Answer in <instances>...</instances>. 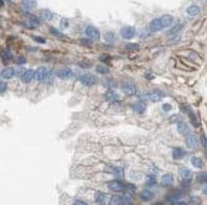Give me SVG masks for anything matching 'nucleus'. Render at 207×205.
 <instances>
[{"label": "nucleus", "mask_w": 207, "mask_h": 205, "mask_svg": "<svg viewBox=\"0 0 207 205\" xmlns=\"http://www.w3.org/2000/svg\"><path fill=\"white\" fill-rule=\"evenodd\" d=\"M84 34H86V37H87L88 40H90V41H96V40H98L99 36H100L99 30L97 29V27L92 26V25H89V26L86 27V29H84Z\"/></svg>", "instance_id": "nucleus-1"}, {"label": "nucleus", "mask_w": 207, "mask_h": 205, "mask_svg": "<svg viewBox=\"0 0 207 205\" xmlns=\"http://www.w3.org/2000/svg\"><path fill=\"white\" fill-rule=\"evenodd\" d=\"M108 189L112 190V192H115V193H119V192H123L124 189H126V185H124L122 182L119 181H110L108 183Z\"/></svg>", "instance_id": "nucleus-2"}, {"label": "nucleus", "mask_w": 207, "mask_h": 205, "mask_svg": "<svg viewBox=\"0 0 207 205\" xmlns=\"http://www.w3.org/2000/svg\"><path fill=\"white\" fill-rule=\"evenodd\" d=\"M120 35L125 40H132L136 35V31H135L134 27H132V26H125V27H123V29L120 30Z\"/></svg>", "instance_id": "nucleus-3"}, {"label": "nucleus", "mask_w": 207, "mask_h": 205, "mask_svg": "<svg viewBox=\"0 0 207 205\" xmlns=\"http://www.w3.org/2000/svg\"><path fill=\"white\" fill-rule=\"evenodd\" d=\"M48 77H50V72L46 67H40L36 69V79L38 82H45L48 79Z\"/></svg>", "instance_id": "nucleus-4"}, {"label": "nucleus", "mask_w": 207, "mask_h": 205, "mask_svg": "<svg viewBox=\"0 0 207 205\" xmlns=\"http://www.w3.org/2000/svg\"><path fill=\"white\" fill-rule=\"evenodd\" d=\"M186 146L189 148H191V149H196L199 147V140H197V137H196L195 133H191L190 132L186 136Z\"/></svg>", "instance_id": "nucleus-5"}, {"label": "nucleus", "mask_w": 207, "mask_h": 205, "mask_svg": "<svg viewBox=\"0 0 207 205\" xmlns=\"http://www.w3.org/2000/svg\"><path fill=\"white\" fill-rule=\"evenodd\" d=\"M80 82L83 84V85H87V87H90V85H93L96 82H97V78L94 77V75H92V74H83V75H81L80 77Z\"/></svg>", "instance_id": "nucleus-6"}, {"label": "nucleus", "mask_w": 207, "mask_h": 205, "mask_svg": "<svg viewBox=\"0 0 207 205\" xmlns=\"http://www.w3.org/2000/svg\"><path fill=\"white\" fill-rule=\"evenodd\" d=\"M149 30H150L151 32H158V31L164 30V26H163V24H161L160 18L154 19V20L150 21V24H149Z\"/></svg>", "instance_id": "nucleus-7"}, {"label": "nucleus", "mask_w": 207, "mask_h": 205, "mask_svg": "<svg viewBox=\"0 0 207 205\" xmlns=\"http://www.w3.org/2000/svg\"><path fill=\"white\" fill-rule=\"evenodd\" d=\"M165 97V94L161 91V90H153V91H150L149 94H148V99L149 100H151V101H154V103H158V101H160L163 98Z\"/></svg>", "instance_id": "nucleus-8"}, {"label": "nucleus", "mask_w": 207, "mask_h": 205, "mask_svg": "<svg viewBox=\"0 0 207 205\" xmlns=\"http://www.w3.org/2000/svg\"><path fill=\"white\" fill-rule=\"evenodd\" d=\"M181 198H182V193H181V190H175V192L167 194L165 200L169 201V203H177V201H180Z\"/></svg>", "instance_id": "nucleus-9"}, {"label": "nucleus", "mask_w": 207, "mask_h": 205, "mask_svg": "<svg viewBox=\"0 0 207 205\" xmlns=\"http://www.w3.org/2000/svg\"><path fill=\"white\" fill-rule=\"evenodd\" d=\"M122 89L126 95H133L136 91V88H135L133 82H125V83L122 85Z\"/></svg>", "instance_id": "nucleus-10"}, {"label": "nucleus", "mask_w": 207, "mask_h": 205, "mask_svg": "<svg viewBox=\"0 0 207 205\" xmlns=\"http://www.w3.org/2000/svg\"><path fill=\"white\" fill-rule=\"evenodd\" d=\"M35 77H36V71H34V69H28L26 72L22 74L21 82H22V83H25V84H28V83H30V82H31Z\"/></svg>", "instance_id": "nucleus-11"}, {"label": "nucleus", "mask_w": 207, "mask_h": 205, "mask_svg": "<svg viewBox=\"0 0 207 205\" xmlns=\"http://www.w3.org/2000/svg\"><path fill=\"white\" fill-rule=\"evenodd\" d=\"M15 74H16V69L15 68H12V67H6L2 71V77L5 78V79H10Z\"/></svg>", "instance_id": "nucleus-12"}, {"label": "nucleus", "mask_w": 207, "mask_h": 205, "mask_svg": "<svg viewBox=\"0 0 207 205\" xmlns=\"http://www.w3.org/2000/svg\"><path fill=\"white\" fill-rule=\"evenodd\" d=\"M73 75V72L70 69V68H63V69H60L57 72V77L60 79H68Z\"/></svg>", "instance_id": "nucleus-13"}, {"label": "nucleus", "mask_w": 207, "mask_h": 205, "mask_svg": "<svg viewBox=\"0 0 207 205\" xmlns=\"http://www.w3.org/2000/svg\"><path fill=\"white\" fill-rule=\"evenodd\" d=\"M179 175H180L181 179H191L192 172L189 168H186V167H181L179 169Z\"/></svg>", "instance_id": "nucleus-14"}, {"label": "nucleus", "mask_w": 207, "mask_h": 205, "mask_svg": "<svg viewBox=\"0 0 207 205\" xmlns=\"http://www.w3.org/2000/svg\"><path fill=\"white\" fill-rule=\"evenodd\" d=\"M185 156H186V151H185V149H182L181 147H175L172 149V157H174V159H181V158H184Z\"/></svg>", "instance_id": "nucleus-15"}, {"label": "nucleus", "mask_w": 207, "mask_h": 205, "mask_svg": "<svg viewBox=\"0 0 207 205\" xmlns=\"http://www.w3.org/2000/svg\"><path fill=\"white\" fill-rule=\"evenodd\" d=\"M160 20H161V24L164 26V29H166V27H170L172 25V22H174V18L171 15H167V14H166V15H163L160 18Z\"/></svg>", "instance_id": "nucleus-16"}, {"label": "nucleus", "mask_w": 207, "mask_h": 205, "mask_svg": "<svg viewBox=\"0 0 207 205\" xmlns=\"http://www.w3.org/2000/svg\"><path fill=\"white\" fill-rule=\"evenodd\" d=\"M132 107H133L134 113H136V114H143V113H145V110H146V105H145L144 103H140V101L134 103Z\"/></svg>", "instance_id": "nucleus-17"}, {"label": "nucleus", "mask_w": 207, "mask_h": 205, "mask_svg": "<svg viewBox=\"0 0 207 205\" xmlns=\"http://www.w3.org/2000/svg\"><path fill=\"white\" fill-rule=\"evenodd\" d=\"M174 183V178L171 174H164L161 177V185L163 187H171Z\"/></svg>", "instance_id": "nucleus-18"}, {"label": "nucleus", "mask_w": 207, "mask_h": 205, "mask_svg": "<svg viewBox=\"0 0 207 205\" xmlns=\"http://www.w3.org/2000/svg\"><path fill=\"white\" fill-rule=\"evenodd\" d=\"M177 131H179L181 135H184V136H187V135L190 133L189 127H187V125L185 124L184 121H179V122H177Z\"/></svg>", "instance_id": "nucleus-19"}, {"label": "nucleus", "mask_w": 207, "mask_h": 205, "mask_svg": "<svg viewBox=\"0 0 207 205\" xmlns=\"http://www.w3.org/2000/svg\"><path fill=\"white\" fill-rule=\"evenodd\" d=\"M36 6V0H22V9L25 11H30Z\"/></svg>", "instance_id": "nucleus-20"}, {"label": "nucleus", "mask_w": 207, "mask_h": 205, "mask_svg": "<svg viewBox=\"0 0 207 205\" xmlns=\"http://www.w3.org/2000/svg\"><path fill=\"white\" fill-rule=\"evenodd\" d=\"M106 99H107L109 103H114V101L119 100V95L115 93L114 90H108V91L106 93Z\"/></svg>", "instance_id": "nucleus-21"}, {"label": "nucleus", "mask_w": 207, "mask_h": 205, "mask_svg": "<svg viewBox=\"0 0 207 205\" xmlns=\"http://www.w3.org/2000/svg\"><path fill=\"white\" fill-rule=\"evenodd\" d=\"M186 14L189 16H196L200 14V6L197 5H190L187 9H186Z\"/></svg>", "instance_id": "nucleus-22"}, {"label": "nucleus", "mask_w": 207, "mask_h": 205, "mask_svg": "<svg viewBox=\"0 0 207 205\" xmlns=\"http://www.w3.org/2000/svg\"><path fill=\"white\" fill-rule=\"evenodd\" d=\"M124 204H125L124 198L120 195H114L109 200V205H124Z\"/></svg>", "instance_id": "nucleus-23"}, {"label": "nucleus", "mask_w": 207, "mask_h": 205, "mask_svg": "<svg viewBox=\"0 0 207 205\" xmlns=\"http://www.w3.org/2000/svg\"><path fill=\"white\" fill-rule=\"evenodd\" d=\"M40 18L44 20V21H51L54 19V14L51 12L50 10H41L40 12Z\"/></svg>", "instance_id": "nucleus-24"}, {"label": "nucleus", "mask_w": 207, "mask_h": 205, "mask_svg": "<svg viewBox=\"0 0 207 205\" xmlns=\"http://www.w3.org/2000/svg\"><path fill=\"white\" fill-rule=\"evenodd\" d=\"M140 198H141V200H144V201H150L153 198H154V194H153V192H150V190H141V193H140Z\"/></svg>", "instance_id": "nucleus-25"}, {"label": "nucleus", "mask_w": 207, "mask_h": 205, "mask_svg": "<svg viewBox=\"0 0 207 205\" xmlns=\"http://www.w3.org/2000/svg\"><path fill=\"white\" fill-rule=\"evenodd\" d=\"M191 165L195 167V168H197V169H201V168L203 167V163H202L201 158H199V157H196V156L191 157Z\"/></svg>", "instance_id": "nucleus-26"}, {"label": "nucleus", "mask_w": 207, "mask_h": 205, "mask_svg": "<svg viewBox=\"0 0 207 205\" xmlns=\"http://www.w3.org/2000/svg\"><path fill=\"white\" fill-rule=\"evenodd\" d=\"M96 201L99 203V204H103L106 200H107V194L106 193H102V192H97L96 193Z\"/></svg>", "instance_id": "nucleus-27"}, {"label": "nucleus", "mask_w": 207, "mask_h": 205, "mask_svg": "<svg viewBox=\"0 0 207 205\" xmlns=\"http://www.w3.org/2000/svg\"><path fill=\"white\" fill-rule=\"evenodd\" d=\"M110 171H112L110 173H113L115 177H123V174H124L123 168H120V167H112Z\"/></svg>", "instance_id": "nucleus-28"}, {"label": "nucleus", "mask_w": 207, "mask_h": 205, "mask_svg": "<svg viewBox=\"0 0 207 205\" xmlns=\"http://www.w3.org/2000/svg\"><path fill=\"white\" fill-rule=\"evenodd\" d=\"M145 184L148 187H154L155 184H156V179H155V177L154 175H148L146 181H145Z\"/></svg>", "instance_id": "nucleus-29"}, {"label": "nucleus", "mask_w": 207, "mask_h": 205, "mask_svg": "<svg viewBox=\"0 0 207 205\" xmlns=\"http://www.w3.org/2000/svg\"><path fill=\"white\" fill-rule=\"evenodd\" d=\"M97 72L98 73H100V74H108L109 73V68L108 67H106V66H103V64H100V66H97Z\"/></svg>", "instance_id": "nucleus-30"}, {"label": "nucleus", "mask_w": 207, "mask_h": 205, "mask_svg": "<svg viewBox=\"0 0 207 205\" xmlns=\"http://www.w3.org/2000/svg\"><path fill=\"white\" fill-rule=\"evenodd\" d=\"M26 15L29 16V21H30V22H32L35 26H37L38 24H40V20H38V18H37V16H35L34 14H29V12H26Z\"/></svg>", "instance_id": "nucleus-31"}, {"label": "nucleus", "mask_w": 207, "mask_h": 205, "mask_svg": "<svg viewBox=\"0 0 207 205\" xmlns=\"http://www.w3.org/2000/svg\"><path fill=\"white\" fill-rule=\"evenodd\" d=\"M123 198H124V201H125V204H130V203H133V200H134L132 192H126V193L123 195Z\"/></svg>", "instance_id": "nucleus-32"}, {"label": "nucleus", "mask_w": 207, "mask_h": 205, "mask_svg": "<svg viewBox=\"0 0 207 205\" xmlns=\"http://www.w3.org/2000/svg\"><path fill=\"white\" fill-rule=\"evenodd\" d=\"M200 142H201V146L203 147L205 153H206V156H207V137H206L205 133H201V140H200Z\"/></svg>", "instance_id": "nucleus-33"}, {"label": "nucleus", "mask_w": 207, "mask_h": 205, "mask_svg": "<svg viewBox=\"0 0 207 205\" xmlns=\"http://www.w3.org/2000/svg\"><path fill=\"white\" fill-rule=\"evenodd\" d=\"M197 181L200 183H207V172H201L197 175Z\"/></svg>", "instance_id": "nucleus-34"}, {"label": "nucleus", "mask_w": 207, "mask_h": 205, "mask_svg": "<svg viewBox=\"0 0 207 205\" xmlns=\"http://www.w3.org/2000/svg\"><path fill=\"white\" fill-rule=\"evenodd\" d=\"M104 40L107 41V42L112 43L113 41L115 40V35H114V32H107V34H104Z\"/></svg>", "instance_id": "nucleus-35"}, {"label": "nucleus", "mask_w": 207, "mask_h": 205, "mask_svg": "<svg viewBox=\"0 0 207 205\" xmlns=\"http://www.w3.org/2000/svg\"><path fill=\"white\" fill-rule=\"evenodd\" d=\"M181 27H182V25H181V24L175 25V26H172V27H171V30H170L169 32H167V34H169V35H176V34L181 30Z\"/></svg>", "instance_id": "nucleus-36"}, {"label": "nucleus", "mask_w": 207, "mask_h": 205, "mask_svg": "<svg viewBox=\"0 0 207 205\" xmlns=\"http://www.w3.org/2000/svg\"><path fill=\"white\" fill-rule=\"evenodd\" d=\"M190 205H201V199L199 197H191L189 200Z\"/></svg>", "instance_id": "nucleus-37"}, {"label": "nucleus", "mask_w": 207, "mask_h": 205, "mask_svg": "<svg viewBox=\"0 0 207 205\" xmlns=\"http://www.w3.org/2000/svg\"><path fill=\"white\" fill-rule=\"evenodd\" d=\"M125 48H126V50H132V51H136V50L140 48V46L136 45V43H128V45L125 46Z\"/></svg>", "instance_id": "nucleus-38"}, {"label": "nucleus", "mask_w": 207, "mask_h": 205, "mask_svg": "<svg viewBox=\"0 0 207 205\" xmlns=\"http://www.w3.org/2000/svg\"><path fill=\"white\" fill-rule=\"evenodd\" d=\"M67 27H68V20L62 19L61 20V29L63 30V29H67Z\"/></svg>", "instance_id": "nucleus-39"}, {"label": "nucleus", "mask_w": 207, "mask_h": 205, "mask_svg": "<svg viewBox=\"0 0 207 205\" xmlns=\"http://www.w3.org/2000/svg\"><path fill=\"white\" fill-rule=\"evenodd\" d=\"M5 90H6V83L5 82H2V83H0V93H5Z\"/></svg>", "instance_id": "nucleus-40"}, {"label": "nucleus", "mask_w": 207, "mask_h": 205, "mask_svg": "<svg viewBox=\"0 0 207 205\" xmlns=\"http://www.w3.org/2000/svg\"><path fill=\"white\" fill-rule=\"evenodd\" d=\"M163 110L164 111H171V105L170 104H164L163 105Z\"/></svg>", "instance_id": "nucleus-41"}, {"label": "nucleus", "mask_w": 207, "mask_h": 205, "mask_svg": "<svg viewBox=\"0 0 207 205\" xmlns=\"http://www.w3.org/2000/svg\"><path fill=\"white\" fill-rule=\"evenodd\" d=\"M2 57L4 58V59H9V58H11V54H9V52H2Z\"/></svg>", "instance_id": "nucleus-42"}, {"label": "nucleus", "mask_w": 207, "mask_h": 205, "mask_svg": "<svg viewBox=\"0 0 207 205\" xmlns=\"http://www.w3.org/2000/svg\"><path fill=\"white\" fill-rule=\"evenodd\" d=\"M34 40H35V41H37V42H40V43H45V42H46L45 38H42V37H36V36H35V37H34Z\"/></svg>", "instance_id": "nucleus-43"}, {"label": "nucleus", "mask_w": 207, "mask_h": 205, "mask_svg": "<svg viewBox=\"0 0 207 205\" xmlns=\"http://www.w3.org/2000/svg\"><path fill=\"white\" fill-rule=\"evenodd\" d=\"M73 205H87V203H84V201H82V200H74Z\"/></svg>", "instance_id": "nucleus-44"}, {"label": "nucleus", "mask_w": 207, "mask_h": 205, "mask_svg": "<svg viewBox=\"0 0 207 205\" xmlns=\"http://www.w3.org/2000/svg\"><path fill=\"white\" fill-rule=\"evenodd\" d=\"M25 62H26V59H25L24 57H19V58H18V64L21 66V64H24Z\"/></svg>", "instance_id": "nucleus-45"}, {"label": "nucleus", "mask_w": 207, "mask_h": 205, "mask_svg": "<svg viewBox=\"0 0 207 205\" xmlns=\"http://www.w3.org/2000/svg\"><path fill=\"white\" fill-rule=\"evenodd\" d=\"M170 121H171V122H179V121H177V115H172V116L170 117Z\"/></svg>", "instance_id": "nucleus-46"}, {"label": "nucleus", "mask_w": 207, "mask_h": 205, "mask_svg": "<svg viewBox=\"0 0 207 205\" xmlns=\"http://www.w3.org/2000/svg\"><path fill=\"white\" fill-rule=\"evenodd\" d=\"M176 205H186V204H185L184 201H177V203H176Z\"/></svg>", "instance_id": "nucleus-47"}, {"label": "nucleus", "mask_w": 207, "mask_h": 205, "mask_svg": "<svg viewBox=\"0 0 207 205\" xmlns=\"http://www.w3.org/2000/svg\"><path fill=\"white\" fill-rule=\"evenodd\" d=\"M203 192H205V194L207 195V187H205V189H203Z\"/></svg>", "instance_id": "nucleus-48"}, {"label": "nucleus", "mask_w": 207, "mask_h": 205, "mask_svg": "<svg viewBox=\"0 0 207 205\" xmlns=\"http://www.w3.org/2000/svg\"><path fill=\"white\" fill-rule=\"evenodd\" d=\"M153 205H161V204H159V203H156V204H153Z\"/></svg>", "instance_id": "nucleus-49"}]
</instances>
